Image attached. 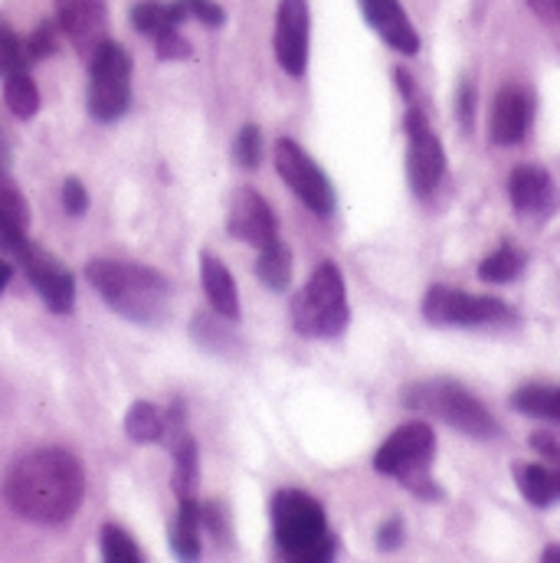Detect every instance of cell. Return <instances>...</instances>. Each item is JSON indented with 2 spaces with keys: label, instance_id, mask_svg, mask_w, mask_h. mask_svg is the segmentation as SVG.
Segmentation results:
<instances>
[{
  "label": "cell",
  "instance_id": "obj_24",
  "mask_svg": "<svg viewBox=\"0 0 560 563\" xmlns=\"http://www.w3.org/2000/svg\"><path fill=\"white\" fill-rule=\"evenodd\" d=\"M512 407L525 417L535 420L560 422V387H548V384H525L515 390Z\"/></svg>",
  "mask_w": 560,
  "mask_h": 563
},
{
  "label": "cell",
  "instance_id": "obj_26",
  "mask_svg": "<svg viewBox=\"0 0 560 563\" xmlns=\"http://www.w3.org/2000/svg\"><path fill=\"white\" fill-rule=\"evenodd\" d=\"M3 102L7 109L17 115V119H33L40 112V92H36V82L30 79L26 69H17L10 76H3Z\"/></svg>",
  "mask_w": 560,
  "mask_h": 563
},
{
  "label": "cell",
  "instance_id": "obj_33",
  "mask_svg": "<svg viewBox=\"0 0 560 563\" xmlns=\"http://www.w3.org/2000/svg\"><path fill=\"white\" fill-rule=\"evenodd\" d=\"M63 207H66V213H69V217H83V213H86V207H89V194H86L83 180L69 177V180L63 184Z\"/></svg>",
  "mask_w": 560,
  "mask_h": 563
},
{
  "label": "cell",
  "instance_id": "obj_16",
  "mask_svg": "<svg viewBox=\"0 0 560 563\" xmlns=\"http://www.w3.org/2000/svg\"><path fill=\"white\" fill-rule=\"evenodd\" d=\"M361 10H364L367 23L381 33V40L387 46H394L397 53L414 56L420 49V33L410 23L400 0H361Z\"/></svg>",
  "mask_w": 560,
  "mask_h": 563
},
{
  "label": "cell",
  "instance_id": "obj_39",
  "mask_svg": "<svg viewBox=\"0 0 560 563\" xmlns=\"http://www.w3.org/2000/svg\"><path fill=\"white\" fill-rule=\"evenodd\" d=\"M545 561L548 563L560 561V548H548V551H545Z\"/></svg>",
  "mask_w": 560,
  "mask_h": 563
},
{
  "label": "cell",
  "instance_id": "obj_27",
  "mask_svg": "<svg viewBox=\"0 0 560 563\" xmlns=\"http://www.w3.org/2000/svg\"><path fill=\"white\" fill-rule=\"evenodd\" d=\"M125 432L135 442H161L164 439V413L141 400L125 417Z\"/></svg>",
  "mask_w": 560,
  "mask_h": 563
},
{
  "label": "cell",
  "instance_id": "obj_12",
  "mask_svg": "<svg viewBox=\"0 0 560 563\" xmlns=\"http://www.w3.org/2000/svg\"><path fill=\"white\" fill-rule=\"evenodd\" d=\"M227 230H230V236H237V240H243V243H250L256 250H263L273 240H279V223H276L273 207L256 190H250V187L233 194Z\"/></svg>",
  "mask_w": 560,
  "mask_h": 563
},
{
  "label": "cell",
  "instance_id": "obj_11",
  "mask_svg": "<svg viewBox=\"0 0 560 563\" xmlns=\"http://www.w3.org/2000/svg\"><path fill=\"white\" fill-rule=\"evenodd\" d=\"M13 256L23 263L26 276H30V282H33V288L43 295V301H46V308H50V311H59V314L73 311V301H76V282H73V273H69L59 260L46 256L43 250H36V246H33V243H26V240L13 250Z\"/></svg>",
  "mask_w": 560,
  "mask_h": 563
},
{
  "label": "cell",
  "instance_id": "obj_38",
  "mask_svg": "<svg viewBox=\"0 0 560 563\" xmlns=\"http://www.w3.org/2000/svg\"><path fill=\"white\" fill-rule=\"evenodd\" d=\"M7 282H10V266H7V263L0 260V291L7 288Z\"/></svg>",
  "mask_w": 560,
  "mask_h": 563
},
{
  "label": "cell",
  "instance_id": "obj_3",
  "mask_svg": "<svg viewBox=\"0 0 560 563\" xmlns=\"http://www.w3.org/2000/svg\"><path fill=\"white\" fill-rule=\"evenodd\" d=\"M273 531L282 554L298 563H328L334 558V538L328 531L325 508L298 492L282 488L273 498Z\"/></svg>",
  "mask_w": 560,
  "mask_h": 563
},
{
  "label": "cell",
  "instance_id": "obj_29",
  "mask_svg": "<svg viewBox=\"0 0 560 563\" xmlns=\"http://www.w3.org/2000/svg\"><path fill=\"white\" fill-rule=\"evenodd\" d=\"M99 548H102V558L112 563H141L144 554L139 551V544L119 528V525H106L102 534H99Z\"/></svg>",
  "mask_w": 560,
  "mask_h": 563
},
{
  "label": "cell",
  "instance_id": "obj_34",
  "mask_svg": "<svg viewBox=\"0 0 560 563\" xmlns=\"http://www.w3.org/2000/svg\"><path fill=\"white\" fill-rule=\"evenodd\" d=\"M26 59L33 63V59H43V56H50L53 49H56V40H53V26L50 23H43L33 36H26Z\"/></svg>",
  "mask_w": 560,
  "mask_h": 563
},
{
  "label": "cell",
  "instance_id": "obj_2",
  "mask_svg": "<svg viewBox=\"0 0 560 563\" xmlns=\"http://www.w3.org/2000/svg\"><path fill=\"white\" fill-rule=\"evenodd\" d=\"M86 279L109 301V308H116L135 324H161L171 311V285L147 266L122 260H92L86 266Z\"/></svg>",
  "mask_w": 560,
  "mask_h": 563
},
{
  "label": "cell",
  "instance_id": "obj_23",
  "mask_svg": "<svg viewBox=\"0 0 560 563\" xmlns=\"http://www.w3.org/2000/svg\"><path fill=\"white\" fill-rule=\"evenodd\" d=\"M187 20V10H184V0H174V3H139L132 10V23L135 30L157 40L171 30H177L180 23Z\"/></svg>",
  "mask_w": 560,
  "mask_h": 563
},
{
  "label": "cell",
  "instance_id": "obj_4",
  "mask_svg": "<svg viewBox=\"0 0 560 563\" xmlns=\"http://www.w3.org/2000/svg\"><path fill=\"white\" fill-rule=\"evenodd\" d=\"M348 288L334 263H321L292 301L295 331L305 338H338L348 328Z\"/></svg>",
  "mask_w": 560,
  "mask_h": 563
},
{
  "label": "cell",
  "instance_id": "obj_5",
  "mask_svg": "<svg viewBox=\"0 0 560 563\" xmlns=\"http://www.w3.org/2000/svg\"><path fill=\"white\" fill-rule=\"evenodd\" d=\"M404 404L414 410H422V413H432L436 420L449 422L452 429H459L465 435H475V439L498 435L495 417L465 387H459L452 380H420L404 390Z\"/></svg>",
  "mask_w": 560,
  "mask_h": 563
},
{
  "label": "cell",
  "instance_id": "obj_14",
  "mask_svg": "<svg viewBox=\"0 0 560 563\" xmlns=\"http://www.w3.org/2000/svg\"><path fill=\"white\" fill-rule=\"evenodd\" d=\"M56 20L73 46L83 56H92V49L106 40L109 7L106 0H56Z\"/></svg>",
  "mask_w": 560,
  "mask_h": 563
},
{
  "label": "cell",
  "instance_id": "obj_37",
  "mask_svg": "<svg viewBox=\"0 0 560 563\" xmlns=\"http://www.w3.org/2000/svg\"><path fill=\"white\" fill-rule=\"evenodd\" d=\"M528 7L545 20H560V0H528Z\"/></svg>",
  "mask_w": 560,
  "mask_h": 563
},
{
  "label": "cell",
  "instance_id": "obj_13",
  "mask_svg": "<svg viewBox=\"0 0 560 563\" xmlns=\"http://www.w3.org/2000/svg\"><path fill=\"white\" fill-rule=\"evenodd\" d=\"M308 0H279L276 13V56L288 76H301L308 66Z\"/></svg>",
  "mask_w": 560,
  "mask_h": 563
},
{
  "label": "cell",
  "instance_id": "obj_15",
  "mask_svg": "<svg viewBox=\"0 0 560 563\" xmlns=\"http://www.w3.org/2000/svg\"><path fill=\"white\" fill-rule=\"evenodd\" d=\"M535 119V99L528 89L521 86H505L495 96V109H492V141L508 147L528 135Z\"/></svg>",
  "mask_w": 560,
  "mask_h": 563
},
{
  "label": "cell",
  "instance_id": "obj_7",
  "mask_svg": "<svg viewBox=\"0 0 560 563\" xmlns=\"http://www.w3.org/2000/svg\"><path fill=\"white\" fill-rule=\"evenodd\" d=\"M132 99V59L129 53L102 40L89 56V112L99 122H116L125 115Z\"/></svg>",
  "mask_w": 560,
  "mask_h": 563
},
{
  "label": "cell",
  "instance_id": "obj_21",
  "mask_svg": "<svg viewBox=\"0 0 560 563\" xmlns=\"http://www.w3.org/2000/svg\"><path fill=\"white\" fill-rule=\"evenodd\" d=\"M200 521H204V508L197 505V498H180L177 521L171 528V548L180 561L200 558Z\"/></svg>",
  "mask_w": 560,
  "mask_h": 563
},
{
  "label": "cell",
  "instance_id": "obj_9",
  "mask_svg": "<svg viewBox=\"0 0 560 563\" xmlns=\"http://www.w3.org/2000/svg\"><path fill=\"white\" fill-rule=\"evenodd\" d=\"M276 170L288 184V190L318 217H331L334 213V187L325 177V170L295 144L292 139L276 141Z\"/></svg>",
  "mask_w": 560,
  "mask_h": 563
},
{
  "label": "cell",
  "instance_id": "obj_19",
  "mask_svg": "<svg viewBox=\"0 0 560 563\" xmlns=\"http://www.w3.org/2000/svg\"><path fill=\"white\" fill-rule=\"evenodd\" d=\"M174 452V495L180 498H197V482H200V459H197V442L190 439L187 426L171 432L164 439Z\"/></svg>",
  "mask_w": 560,
  "mask_h": 563
},
{
  "label": "cell",
  "instance_id": "obj_36",
  "mask_svg": "<svg viewBox=\"0 0 560 563\" xmlns=\"http://www.w3.org/2000/svg\"><path fill=\"white\" fill-rule=\"evenodd\" d=\"M400 534H404L400 521H397V518H394V521H387V525L381 528V534H377V538H381V548H384V551H394V548L400 544Z\"/></svg>",
  "mask_w": 560,
  "mask_h": 563
},
{
  "label": "cell",
  "instance_id": "obj_10",
  "mask_svg": "<svg viewBox=\"0 0 560 563\" xmlns=\"http://www.w3.org/2000/svg\"><path fill=\"white\" fill-rule=\"evenodd\" d=\"M404 129H407V141H410V154H407L410 184L420 197H426L439 187V180L446 174V154H442V144H439L432 125L426 122L420 109L407 112Z\"/></svg>",
  "mask_w": 560,
  "mask_h": 563
},
{
  "label": "cell",
  "instance_id": "obj_22",
  "mask_svg": "<svg viewBox=\"0 0 560 563\" xmlns=\"http://www.w3.org/2000/svg\"><path fill=\"white\" fill-rule=\"evenodd\" d=\"M518 488L535 508H551L560 501V468L548 465H518Z\"/></svg>",
  "mask_w": 560,
  "mask_h": 563
},
{
  "label": "cell",
  "instance_id": "obj_30",
  "mask_svg": "<svg viewBox=\"0 0 560 563\" xmlns=\"http://www.w3.org/2000/svg\"><path fill=\"white\" fill-rule=\"evenodd\" d=\"M26 46H23V40L13 33V26L10 23H3L0 20V76H10V73H17V69H26Z\"/></svg>",
  "mask_w": 560,
  "mask_h": 563
},
{
  "label": "cell",
  "instance_id": "obj_31",
  "mask_svg": "<svg viewBox=\"0 0 560 563\" xmlns=\"http://www.w3.org/2000/svg\"><path fill=\"white\" fill-rule=\"evenodd\" d=\"M233 157H237V164L246 167V170L260 167V161H263V132H260L256 125H246V129L237 135Z\"/></svg>",
  "mask_w": 560,
  "mask_h": 563
},
{
  "label": "cell",
  "instance_id": "obj_17",
  "mask_svg": "<svg viewBox=\"0 0 560 563\" xmlns=\"http://www.w3.org/2000/svg\"><path fill=\"white\" fill-rule=\"evenodd\" d=\"M508 197H512V207L518 213H541L554 197L551 174L545 167H535V164L515 167L508 177Z\"/></svg>",
  "mask_w": 560,
  "mask_h": 563
},
{
  "label": "cell",
  "instance_id": "obj_8",
  "mask_svg": "<svg viewBox=\"0 0 560 563\" xmlns=\"http://www.w3.org/2000/svg\"><path fill=\"white\" fill-rule=\"evenodd\" d=\"M422 318L432 324H498L512 318V308L488 295L432 285L422 298Z\"/></svg>",
  "mask_w": 560,
  "mask_h": 563
},
{
  "label": "cell",
  "instance_id": "obj_35",
  "mask_svg": "<svg viewBox=\"0 0 560 563\" xmlns=\"http://www.w3.org/2000/svg\"><path fill=\"white\" fill-rule=\"evenodd\" d=\"M531 449H538L541 455H548V459H558L560 462V435H551V432H538V435H531Z\"/></svg>",
  "mask_w": 560,
  "mask_h": 563
},
{
  "label": "cell",
  "instance_id": "obj_28",
  "mask_svg": "<svg viewBox=\"0 0 560 563\" xmlns=\"http://www.w3.org/2000/svg\"><path fill=\"white\" fill-rule=\"evenodd\" d=\"M521 269H525V256H521L518 250H512V246H502V250H495L488 260H482V266H479V279L512 282L521 276Z\"/></svg>",
  "mask_w": 560,
  "mask_h": 563
},
{
  "label": "cell",
  "instance_id": "obj_32",
  "mask_svg": "<svg viewBox=\"0 0 560 563\" xmlns=\"http://www.w3.org/2000/svg\"><path fill=\"white\" fill-rule=\"evenodd\" d=\"M184 10H187V20H200L204 26H223L227 20L223 7L213 0H184Z\"/></svg>",
  "mask_w": 560,
  "mask_h": 563
},
{
  "label": "cell",
  "instance_id": "obj_20",
  "mask_svg": "<svg viewBox=\"0 0 560 563\" xmlns=\"http://www.w3.org/2000/svg\"><path fill=\"white\" fill-rule=\"evenodd\" d=\"M26 203L17 190V184L0 170V250L13 253L26 240Z\"/></svg>",
  "mask_w": 560,
  "mask_h": 563
},
{
  "label": "cell",
  "instance_id": "obj_6",
  "mask_svg": "<svg viewBox=\"0 0 560 563\" xmlns=\"http://www.w3.org/2000/svg\"><path fill=\"white\" fill-rule=\"evenodd\" d=\"M436 452V435L426 422H407L400 429L391 432V439L377 449L374 455V468L381 475H391L397 482H404L407 488H414L422 498H432L436 488L429 482V462Z\"/></svg>",
  "mask_w": 560,
  "mask_h": 563
},
{
  "label": "cell",
  "instance_id": "obj_18",
  "mask_svg": "<svg viewBox=\"0 0 560 563\" xmlns=\"http://www.w3.org/2000/svg\"><path fill=\"white\" fill-rule=\"evenodd\" d=\"M200 285H204V295L210 301V308L223 318H240V295H237V282L230 276V269L204 253L200 256Z\"/></svg>",
  "mask_w": 560,
  "mask_h": 563
},
{
  "label": "cell",
  "instance_id": "obj_25",
  "mask_svg": "<svg viewBox=\"0 0 560 563\" xmlns=\"http://www.w3.org/2000/svg\"><path fill=\"white\" fill-rule=\"evenodd\" d=\"M256 276L263 285H270L273 291H285L288 282H292V253L282 240H273L270 246L260 250V260H256Z\"/></svg>",
  "mask_w": 560,
  "mask_h": 563
},
{
  "label": "cell",
  "instance_id": "obj_1",
  "mask_svg": "<svg viewBox=\"0 0 560 563\" xmlns=\"http://www.w3.org/2000/svg\"><path fill=\"white\" fill-rule=\"evenodd\" d=\"M3 495L20 518L33 525H63L83 505L86 475L73 452L36 449L10 468Z\"/></svg>",
  "mask_w": 560,
  "mask_h": 563
}]
</instances>
